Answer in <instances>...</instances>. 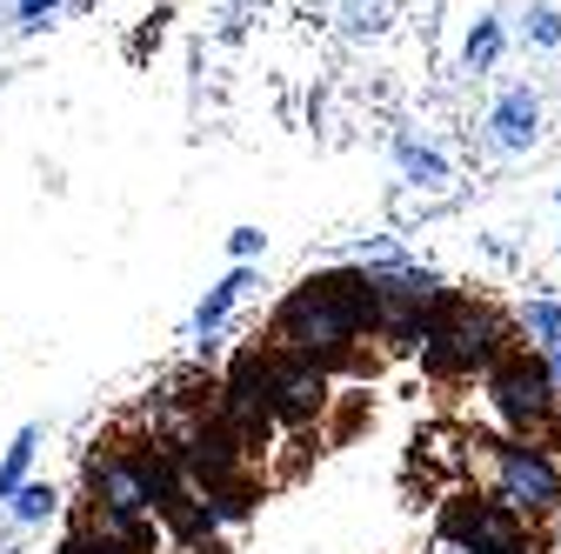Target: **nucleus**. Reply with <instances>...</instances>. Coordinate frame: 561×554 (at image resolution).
Listing matches in <instances>:
<instances>
[{
	"label": "nucleus",
	"instance_id": "obj_1",
	"mask_svg": "<svg viewBox=\"0 0 561 554\" xmlns=\"http://www.w3.org/2000/svg\"><path fill=\"white\" fill-rule=\"evenodd\" d=\"M381 327V295L368 267H334V274H308L301 288L280 295L274 321H267V348L301 355L314 368H355L362 341Z\"/></svg>",
	"mask_w": 561,
	"mask_h": 554
},
{
	"label": "nucleus",
	"instance_id": "obj_2",
	"mask_svg": "<svg viewBox=\"0 0 561 554\" xmlns=\"http://www.w3.org/2000/svg\"><path fill=\"white\" fill-rule=\"evenodd\" d=\"M508 348H502V321L474 308V301H442V314L428 321V334H421V368H428L435 381H468L481 368H495Z\"/></svg>",
	"mask_w": 561,
	"mask_h": 554
},
{
	"label": "nucleus",
	"instance_id": "obj_3",
	"mask_svg": "<svg viewBox=\"0 0 561 554\" xmlns=\"http://www.w3.org/2000/svg\"><path fill=\"white\" fill-rule=\"evenodd\" d=\"M442 541L461 554H528V515L508 501L455 495V501H442Z\"/></svg>",
	"mask_w": 561,
	"mask_h": 554
},
{
	"label": "nucleus",
	"instance_id": "obj_4",
	"mask_svg": "<svg viewBox=\"0 0 561 554\" xmlns=\"http://www.w3.org/2000/svg\"><path fill=\"white\" fill-rule=\"evenodd\" d=\"M488 394H495L502 422H508L515 435L548 428V414H554V374H548L535 355H502L495 368H488Z\"/></svg>",
	"mask_w": 561,
	"mask_h": 554
},
{
	"label": "nucleus",
	"instance_id": "obj_5",
	"mask_svg": "<svg viewBox=\"0 0 561 554\" xmlns=\"http://www.w3.org/2000/svg\"><path fill=\"white\" fill-rule=\"evenodd\" d=\"M495 448V481H502V501L522 515H548L561 508V468L548 461V448L535 441H488Z\"/></svg>",
	"mask_w": 561,
	"mask_h": 554
},
{
	"label": "nucleus",
	"instance_id": "obj_6",
	"mask_svg": "<svg viewBox=\"0 0 561 554\" xmlns=\"http://www.w3.org/2000/svg\"><path fill=\"white\" fill-rule=\"evenodd\" d=\"M267 394H274V422L301 428V422H314V414L328 407V368L267 348Z\"/></svg>",
	"mask_w": 561,
	"mask_h": 554
},
{
	"label": "nucleus",
	"instance_id": "obj_7",
	"mask_svg": "<svg viewBox=\"0 0 561 554\" xmlns=\"http://www.w3.org/2000/svg\"><path fill=\"white\" fill-rule=\"evenodd\" d=\"M254 281H261V267L234 261V267L221 274V281L201 295V308H194V321H187V341H194V348H215V341H221V327H228V314H234V308L254 295Z\"/></svg>",
	"mask_w": 561,
	"mask_h": 554
},
{
	"label": "nucleus",
	"instance_id": "obj_8",
	"mask_svg": "<svg viewBox=\"0 0 561 554\" xmlns=\"http://www.w3.org/2000/svg\"><path fill=\"white\" fill-rule=\"evenodd\" d=\"M535 134H541V94L535 88H508L488 107V148L495 154H528Z\"/></svg>",
	"mask_w": 561,
	"mask_h": 554
},
{
	"label": "nucleus",
	"instance_id": "obj_9",
	"mask_svg": "<svg viewBox=\"0 0 561 554\" xmlns=\"http://www.w3.org/2000/svg\"><path fill=\"white\" fill-rule=\"evenodd\" d=\"M41 441H47V435H41L34 422L8 441V454H0V508H8V501L27 488V481H34V454H41Z\"/></svg>",
	"mask_w": 561,
	"mask_h": 554
},
{
	"label": "nucleus",
	"instance_id": "obj_10",
	"mask_svg": "<svg viewBox=\"0 0 561 554\" xmlns=\"http://www.w3.org/2000/svg\"><path fill=\"white\" fill-rule=\"evenodd\" d=\"M394 161L414 187H448V161L428 148V141H414V134H394Z\"/></svg>",
	"mask_w": 561,
	"mask_h": 554
},
{
	"label": "nucleus",
	"instance_id": "obj_11",
	"mask_svg": "<svg viewBox=\"0 0 561 554\" xmlns=\"http://www.w3.org/2000/svg\"><path fill=\"white\" fill-rule=\"evenodd\" d=\"M54 515H60V495L47 488V481H27V488L8 501V521H14V528H47Z\"/></svg>",
	"mask_w": 561,
	"mask_h": 554
},
{
	"label": "nucleus",
	"instance_id": "obj_12",
	"mask_svg": "<svg viewBox=\"0 0 561 554\" xmlns=\"http://www.w3.org/2000/svg\"><path fill=\"white\" fill-rule=\"evenodd\" d=\"M495 60H502V21H495V14H481L474 34H468V47H461V67H468V74H488Z\"/></svg>",
	"mask_w": 561,
	"mask_h": 554
},
{
	"label": "nucleus",
	"instance_id": "obj_13",
	"mask_svg": "<svg viewBox=\"0 0 561 554\" xmlns=\"http://www.w3.org/2000/svg\"><path fill=\"white\" fill-rule=\"evenodd\" d=\"M522 334L535 341V348H554V341H561V295H535L522 308Z\"/></svg>",
	"mask_w": 561,
	"mask_h": 554
},
{
	"label": "nucleus",
	"instance_id": "obj_14",
	"mask_svg": "<svg viewBox=\"0 0 561 554\" xmlns=\"http://www.w3.org/2000/svg\"><path fill=\"white\" fill-rule=\"evenodd\" d=\"M522 41H528V47H561V8H528Z\"/></svg>",
	"mask_w": 561,
	"mask_h": 554
},
{
	"label": "nucleus",
	"instance_id": "obj_15",
	"mask_svg": "<svg viewBox=\"0 0 561 554\" xmlns=\"http://www.w3.org/2000/svg\"><path fill=\"white\" fill-rule=\"evenodd\" d=\"M60 554H127V547H114V541H107V534H94V528H88V521H81V528H75V534H67V541H60Z\"/></svg>",
	"mask_w": 561,
	"mask_h": 554
},
{
	"label": "nucleus",
	"instance_id": "obj_16",
	"mask_svg": "<svg viewBox=\"0 0 561 554\" xmlns=\"http://www.w3.org/2000/svg\"><path fill=\"white\" fill-rule=\"evenodd\" d=\"M60 8H67V0H14V27H27V34H34V27H47Z\"/></svg>",
	"mask_w": 561,
	"mask_h": 554
},
{
	"label": "nucleus",
	"instance_id": "obj_17",
	"mask_svg": "<svg viewBox=\"0 0 561 554\" xmlns=\"http://www.w3.org/2000/svg\"><path fill=\"white\" fill-rule=\"evenodd\" d=\"M228 254H234V261H248V267H261L267 234H261V228H234V234H228Z\"/></svg>",
	"mask_w": 561,
	"mask_h": 554
},
{
	"label": "nucleus",
	"instance_id": "obj_18",
	"mask_svg": "<svg viewBox=\"0 0 561 554\" xmlns=\"http://www.w3.org/2000/svg\"><path fill=\"white\" fill-rule=\"evenodd\" d=\"M554 361H548V374H554V394H561V341H554V348H548Z\"/></svg>",
	"mask_w": 561,
	"mask_h": 554
}]
</instances>
